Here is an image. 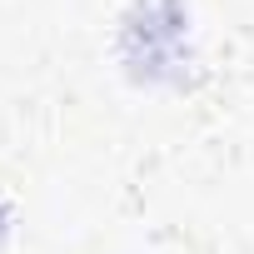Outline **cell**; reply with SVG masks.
Instances as JSON below:
<instances>
[{
    "label": "cell",
    "mask_w": 254,
    "mask_h": 254,
    "mask_svg": "<svg viewBox=\"0 0 254 254\" xmlns=\"http://www.w3.org/2000/svg\"><path fill=\"white\" fill-rule=\"evenodd\" d=\"M0 234H5V209H0Z\"/></svg>",
    "instance_id": "obj_1"
}]
</instances>
